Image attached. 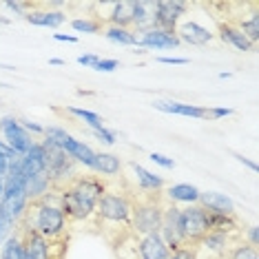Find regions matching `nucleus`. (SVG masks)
<instances>
[{
    "label": "nucleus",
    "instance_id": "1",
    "mask_svg": "<svg viewBox=\"0 0 259 259\" xmlns=\"http://www.w3.org/2000/svg\"><path fill=\"white\" fill-rule=\"evenodd\" d=\"M18 226L38 233L47 241H69L71 237V222L62 213L60 195L56 191H51L42 199L29 202Z\"/></svg>",
    "mask_w": 259,
    "mask_h": 259
},
{
    "label": "nucleus",
    "instance_id": "2",
    "mask_svg": "<svg viewBox=\"0 0 259 259\" xmlns=\"http://www.w3.org/2000/svg\"><path fill=\"white\" fill-rule=\"evenodd\" d=\"M180 224L186 244H199L210 231V213L199 204H188L186 208H180Z\"/></svg>",
    "mask_w": 259,
    "mask_h": 259
},
{
    "label": "nucleus",
    "instance_id": "3",
    "mask_svg": "<svg viewBox=\"0 0 259 259\" xmlns=\"http://www.w3.org/2000/svg\"><path fill=\"white\" fill-rule=\"evenodd\" d=\"M160 237L164 239V244L168 246V250H178L180 246H184V235H182V224H180V208L173 202L164 204L162 210V222H160Z\"/></svg>",
    "mask_w": 259,
    "mask_h": 259
},
{
    "label": "nucleus",
    "instance_id": "4",
    "mask_svg": "<svg viewBox=\"0 0 259 259\" xmlns=\"http://www.w3.org/2000/svg\"><path fill=\"white\" fill-rule=\"evenodd\" d=\"M188 11V3L180 0H160L155 3L153 9V29H162V31H175L180 16Z\"/></svg>",
    "mask_w": 259,
    "mask_h": 259
},
{
    "label": "nucleus",
    "instance_id": "5",
    "mask_svg": "<svg viewBox=\"0 0 259 259\" xmlns=\"http://www.w3.org/2000/svg\"><path fill=\"white\" fill-rule=\"evenodd\" d=\"M0 133L5 135V142L18 153V155H25L33 146V140L29 138V133L22 128L18 117H14V115H5L3 120H0Z\"/></svg>",
    "mask_w": 259,
    "mask_h": 259
},
{
    "label": "nucleus",
    "instance_id": "6",
    "mask_svg": "<svg viewBox=\"0 0 259 259\" xmlns=\"http://www.w3.org/2000/svg\"><path fill=\"white\" fill-rule=\"evenodd\" d=\"M135 255L138 259H168L170 250L160 237V233H151L144 237H135Z\"/></svg>",
    "mask_w": 259,
    "mask_h": 259
},
{
    "label": "nucleus",
    "instance_id": "7",
    "mask_svg": "<svg viewBox=\"0 0 259 259\" xmlns=\"http://www.w3.org/2000/svg\"><path fill=\"white\" fill-rule=\"evenodd\" d=\"M140 49H175L180 47V38L175 31H162V29H151L138 38Z\"/></svg>",
    "mask_w": 259,
    "mask_h": 259
},
{
    "label": "nucleus",
    "instance_id": "8",
    "mask_svg": "<svg viewBox=\"0 0 259 259\" xmlns=\"http://www.w3.org/2000/svg\"><path fill=\"white\" fill-rule=\"evenodd\" d=\"M47 170V157H45V149L40 142H33V146L29 149L25 155H20V173L22 178L29 180L33 175H40Z\"/></svg>",
    "mask_w": 259,
    "mask_h": 259
},
{
    "label": "nucleus",
    "instance_id": "9",
    "mask_svg": "<svg viewBox=\"0 0 259 259\" xmlns=\"http://www.w3.org/2000/svg\"><path fill=\"white\" fill-rule=\"evenodd\" d=\"M153 107L164 113L173 115H186V117H197V120H208V109L195 107V104H184V102H173V100H155Z\"/></svg>",
    "mask_w": 259,
    "mask_h": 259
},
{
    "label": "nucleus",
    "instance_id": "10",
    "mask_svg": "<svg viewBox=\"0 0 259 259\" xmlns=\"http://www.w3.org/2000/svg\"><path fill=\"white\" fill-rule=\"evenodd\" d=\"M197 202H199V206H204V208L208 210V213H213V215H228V217L237 215V213H235L233 199L226 197V195H222V193H213V191L199 193Z\"/></svg>",
    "mask_w": 259,
    "mask_h": 259
},
{
    "label": "nucleus",
    "instance_id": "11",
    "mask_svg": "<svg viewBox=\"0 0 259 259\" xmlns=\"http://www.w3.org/2000/svg\"><path fill=\"white\" fill-rule=\"evenodd\" d=\"M175 33H178L180 42H188L193 47H204L213 40V33L197 22H184L180 29H175Z\"/></svg>",
    "mask_w": 259,
    "mask_h": 259
},
{
    "label": "nucleus",
    "instance_id": "12",
    "mask_svg": "<svg viewBox=\"0 0 259 259\" xmlns=\"http://www.w3.org/2000/svg\"><path fill=\"white\" fill-rule=\"evenodd\" d=\"M215 22H217L220 38L224 40V42L233 45L235 49H239V51H252V49H255V47L248 42V38H246L244 33H241L239 29L233 25V22H228V20H215Z\"/></svg>",
    "mask_w": 259,
    "mask_h": 259
},
{
    "label": "nucleus",
    "instance_id": "13",
    "mask_svg": "<svg viewBox=\"0 0 259 259\" xmlns=\"http://www.w3.org/2000/svg\"><path fill=\"white\" fill-rule=\"evenodd\" d=\"M133 14H135V3H111L107 20L111 22V27L131 29L133 27ZM107 20H104V22H107ZM131 31H133V29H131Z\"/></svg>",
    "mask_w": 259,
    "mask_h": 259
},
{
    "label": "nucleus",
    "instance_id": "14",
    "mask_svg": "<svg viewBox=\"0 0 259 259\" xmlns=\"http://www.w3.org/2000/svg\"><path fill=\"white\" fill-rule=\"evenodd\" d=\"M64 153H67L69 157L75 162V164H84L87 168L96 166V151L91 149V146H87L84 142H80V140L71 138L67 144H64Z\"/></svg>",
    "mask_w": 259,
    "mask_h": 259
},
{
    "label": "nucleus",
    "instance_id": "15",
    "mask_svg": "<svg viewBox=\"0 0 259 259\" xmlns=\"http://www.w3.org/2000/svg\"><path fill=\"white\" fill-rule=\"evenodd\" d=\"M25 20L27 22H31V25H36V27H51V29H56V27H60L64 20H67V14H62V11H51V9H33V11H29V14H25Z\"/></svg>",
    "mask_w": 259,
    "mask_h": 259
},
{
    "label": "nucleus",
    "instance_id": "16",
    "mask_svg": "<svg viewBox=\"0 0 259 259\" xmlns=\"http://www.w3.org/2000/svg\"><path fill=\"white\" fill-rule=\"evenodd\" d=\"M98 175L102 178H117L122 173V162L120 157L113 155V153H96V166H93Z\"/></svg>",
    "mask_w": 259,
    "mask_h": 259
},
{
    "label": "nucleus",
    "instance_id": "17",
    "mask_svg": "<svg viewBox=\"0 0 259 259\" xmlns=\"http://www.w3.org/2000/svg\"><path fill=\"white\" fill-rule=\"evenodd\" d=\"M51 191H54V184H51V178L47 175V170L27 180V197H29V202L42 199L45 195H49Z\"/></svg>",
    "mask_w": 259,
    "mask_h": 259
},
{
    "label": "nucleus",
    "instance_id": "18",
    "mask_svg": "<svg viewBox=\"0 0 259 259\" xmlns=\"http://www.w3.org/2000/svg\"><path fill=\"white\" fill-rule=\"evenodd\" d=\"M199 188L197 186H191V184H173L170 188L164 191V197L168 202H186V204H195L199 199Z\"/></svg>",
    "mask_w": 259,
    "mask_h": 259
},
{
    "label": "nucleus",
    "instance_id": "19",
    "mask_svg": "<svg viewBox=\"0 0 259 259\" xmlns=\"http://www.w3.org/2000/svg\"><path fill=\"white\" fill-rule=\"evenodd\" d=\"M131 168H133V173H135V180H138V188L140 191H162V186H164V180L160 178V175H153L151 170H146L144 166H140L138 162H131Z\"/></svg>",
    "mask_w": 259,
    "mask_h": 259
},
{
    "label": "nucleus",
    "instance_id": "20",
    "mask_svg": "<svg viewBox=\"0 0 259 259\" xmlns=\"http://www.w3.org/2000/svg\"><path fill=\"white\" fill-rule=\"evenodd\" d=\"M22 252H25V248H22V235L14 226V233L5 239L3 248H0V259H22Z\"/></svg>",
    "mask_w": 259,
    "mask_h": 259
},
{
    "label": "nucleus",
    "instance_id": "21",
    "mask_svg": "<svg viewBox=\"0 0 259 259\" xmlns=\"http://www.w3.org/2000/svg\"><path fill=\"white\" fill-rule=\"evenodd\" d=\"M104 36H107L111 42L122 45V47H138V36L131 29H122V27H107L104 29Z\"/></svg>",
    "mask_w": 259,
    "mask_h": 259
},
{
    "label": "nucleus",
    "instance_id": "22",
    "mask_svg": "<svg viewBox=\"0 0 259 259\" xmlns=\"http://www.w3.org/2000/svg\"><path fill=\"white\" fill-rule=\"evenodd\" d=\"M67 111H69L71 115L80 117V120L84 122V124H89L93 131H96V128H102V126H104V120H102V117H100L98 113H93V111H84V109H78V107H69Z\"/></svg>",
    "mask_w": 259,
    "mask_h": 259
},
{
    "label": "nucleus",
    "instance_id": "23",
    "mask_svg": "<svg viewBox=\"0 0 259 259\" xmlns=\"http://www.w3.org/2000/svg\"><path fill=\"white\" fill-rule=\"evenodd\" d=\"M71 27H73V31H78V33H100L104 29V25L100 20L96 18H75L71 20Z\"/></svg>",
    "mask_w": 259,
    "mask_h": 259
},
{
    "label": "nucleus",
    "instance_id": "24",
    "mask_svg": "<svg viewBox=\"0 0 259 259\" xmlns=\"http://www.w3.org/2000/svg\"><path fill=\"white\" fill-rule=\"evenodd\" d=\"M197 252H199L197 244H184V246H180L178 250L170 252L168 259H197Z\"/></svg>",
    "mask_w": 259,
    "mask_h": 259
},
{
    "label": "nucleus",
    "instance_id": "25",
    "mask_svg": "<svg viewBox=\"0 0 259 259\" xmlns=\"http://www.w3.org/2000/svg\"><path fill=\"white\" fill-rule=\"evenodd\" d=\"M93 135L100 140V142H104L107 146H113L115 144V140H117V135H115V131H109L107 126H102V128H96L93 131Z\"/></svg>",
    "mask_w": 259,
    "mask_h": 259
},
{
    "label": "nucleus",
    "instance_id": "26",
    "mask_svg": "<svg viewBox=\"0 0 259 259\" xmlns=\"http://www.w3.org/2000/svg\"><path fill=\"white\" fill-rule=\"evenodd\" d=\"M11 233H14V224H11L7 217H5L3 208H0V246L5 244V239H7Z\"/></svg>",
    "mask_w": 259,
    "mask_h": 259
},
{
    "label": "nucleus",
    "instance_id": "27",
    "mask_svg": "<svg viewBox=\"0 0 259 259\" xmlns=\"http://www.w3.org/2000/svg\"><path fill=\"white\" fill-rule=\"evenodd\" d=\"M93 69H96V71H107V73L115 71V69H117V60H113V58H100L98 64Z\"/></svg>",
    "mask_w": 259,
    "mask_h": 259
},
{
    "label": "nucleus",
    "instance_id": "28",
    "mask_svg": "<svg viewBox=\"0 0 259 259\" xmlns=\"http://www.w3.org/2000/svg\"><path fill=\"white\" fill-rule=\"evenodd\" d=\"M151 160L155 162V164H160L162 168H173V166H175V162L170 160V157L162 155V153H151Z\"/></svg>",
    "mask_w": 259,
    "mask_h": 259
},
{
    "label": "nucleus",
    "instance_id": "29",
    "mask_svg": "<svg viewBox=\"0 0 259 259\" xmlns=\"http://www.w3.org/2000/svg\"><path fill=\"white\" fill-rule=\"evenodd\" d=\"M98 60H100V58H98L96 54H84V56L78 58V62L82 64V67H91V69L98 64Z\"/></svg>",
    "mask_w": 259,
    "mask_h": 259
},
{
    "label": "nucleus",
    "instance_id": "30",
    "mask_svg": "<svg viewBox=\"0 0 259 259\" xmlns=\"http://www.w3.org/2000/svg\"><path fill=\"white\" fill-rule=\"evenodd\" d=\"M228 115H233V109H208V120H220Z\"/></svg>",
    "mask_w": 259,
    "mask_h": 259
},
{
    "label": "nucleus",
    "instance_id": "31",
    "mask_svg": "<svg viewBox=\"0 0 259 259\" xmlns=\"http://www.w3.org/2000/svg\"><path fill=\"white\" fill-rule=\"evenodd\" d=\"M22 128L29 133V131H33V133H45V126H40V124H33V122H29V120H18Z\"/></svg>",
    "mask_w": 259,
    "mask_h": 259
},
{
    "label": "nucleus",
    "instance_id": "32",
    "mask_svg": "<svg viewBox=\"0 0 259 259\" xmlns=\"http://www.w3.org/2000/svg\"><path fill=\"white\" fill-rule=\"evenodd\" d=\"M246 237H248V241H246V244H250V246H255V248H257V226H250L248 233H246L241 239H246Z\"/></svg>",
    "mask_w": 259,
    "mask_h": 259
},
{
    "label": "nucleus",
    "instance_id": "33",
    "mask_svg": "<svg viewBox=\"0 0 259 259\" xmlns=\"http://www.w3.org/2000/svg\"><path fill=\"white\" fill-rule=\"evenodd\" d=\"M157 62L162 64H188V58H157Z\"/></svg>",
    "mask_w": 259,
    "mask_h": 259
},
{
    "label": "nucleus",
    "instance_id": "34",
    "mask_svg": "<svg viewBox=\"0 0 259 259\" xmlns=\"http://www.w3.org/2000/svg\"><path fill=\"white\" fill-rule=\"evenodd\" d=\"M58 42H78V36H69V33H54Z\"/></svg>",
    "mask_w": 259,
    "mask_h": 259
},
{
    "label": "nucleus",
    "instance_id": "35",
    "mask_svg": "<svg viewBox=\"0 0 259 259\" xmlns=\"http://www.w3.org/2000/svg\"><path fill=\"white\" fill-rule=\"evenodd\" d=\"M233 155H235V157H237V160H239L241 164H246V166H248L250 170H255V173H257V164H255V162L246 160V157H244V155H239V153H233Z\"/></svg>",
    "mask_w": 259,
    "mask_h": 259
},
{
    "label": "nucleus",
    "instance_id": "36",
    "mask_svg": "<svg viewBox=\"0 0 259 259\" xmlns=\"http://www.w3.org/2000/svg\"><path fill=\"white\" fill-rule=\"evenodd\" d=\"M7 164H9V160L0 157V178H5V175H7Z\"/></svg>",
    "mask_w": 259,
    "mask_h": 259
},
{
    "label": "nucleus",
    "instance_id": "37",
    "mask_svg": "<svg viewBox=\"0 0 259 259\" xmlns=\"http://www.w3.org/2000/svg\"><path fill=\"white\" fill-rule=\"evenodd\" d=\"M49 64H54V67H62V64H64V60H60V58H51V60H49Z\"/></svg>",
    "mask_w": 259,
    "mask_h": 259
},
{
    "label": "nucleus",
    "instance_id": "38",
    "mask_svg": "<svg viewBox=\"0 0 259 259\" xmlns=\"http://www.w3.org/2000/svg\"><path fill=\"white\" fill-rule=\"evenodd\" d=\"M3 188H5V178H0V197H3Z\"/></svg>",
    "mask_w": 259,
    "mask_h": 259
},
{
    "label": "nucleus",
    "instance_id": "39",
    "mask_svg": "<svg viewBox=\"0 0 259 259\" xmlns=\"http://www.w3.org/2000/svg\"><path fill=\"white\" fill-rule=\"evenodd\" d=\"M0 22H3V25H9L11 20H9V18H5V16H0Z\"/></svg>",
    "mask_w": 259,
    "mask_h": 259
},
{
    "label": "nucleus",
    "instance_id": "40",
    "mask_svg": "<svg viewBox=\"0 0 259 259\" xmlns=\"http://www.w3.org/2000/svg\"><path fill=\"white\" fill-rule=\"evenodd\" d=\"M197 259H215V257H206V255H199L197 252Z\"/></svg>",
    "mask_w": 259,
    "mask_h": 259
}]
</instances>
